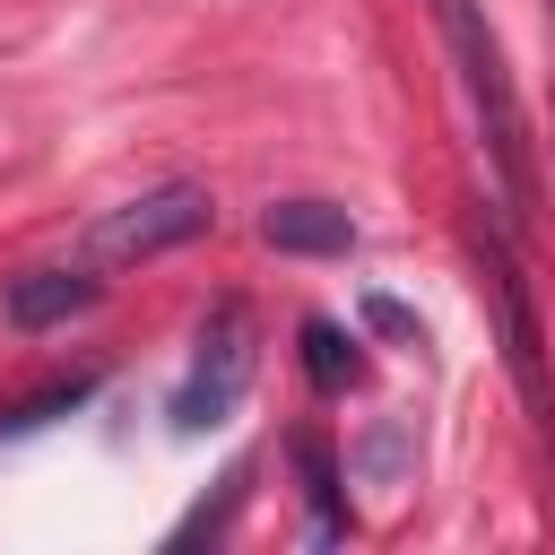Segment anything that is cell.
<instances>
[{"label":"cell","instance_id":"cell-1","mask_svg":"<svg viewBox=\"0 0 555 555\" xmlns=\"http://www.w3.org/2000/svg\"><path fill=\"white\" fill-rule=\"evenodd\" d=\"M425 9H434V26H442V52H451V69H460V95H468V113H477V130H486V156H494L503 199L529 208V191H538V173H529V130H520V95H512V69H503V43H494L486 9H477V0H425Z\"/></svg>","mask_w":555,"mask_h":555},{"label":"cell","instance_id":"cell-2","mask_svg":"<svg viewBox=\"0 0 555 555\" xmlns=\"http://www.w3.org/2000/svg\"><path fill=\"white\" fill-rule=\"evenodd\" d=\"M477 260H486V312H494V338H503V373H512L538 442L555 451V373H546V330L529 312V286H520V269H512L503 243H477Z\"/></svg>","mask_w":555,"mask_h":555},{"label":"cell","instance_id":"cell-3","mask_svg":"<svg viewBox=\"0 0 555 555\" xmlns=\"http://www.w3.org/2000/svg\"><path fill=\"white\" fill-rule=\"evenodd\" d=\"M243 382H251V312L225 295V304L199 321V356H191V373H182V390H173V425H182V434L217 425V416L243 399Z\"/></svg>","mask_w":555,"mask_h":555},{"label":"cell","instance_id":"cell-4","mask_svg":"<svg viewBox=\"0 0 555 555\" xmlns=\"http://www.w3.org/2000/svg\"><path fill=\"white\" fill-rule=\"evenodd\" d=\"M208 191L199 182H165V191H139V199H121L104 225H95V251L104 260H156V251H173V243H191V234H208Z\"/></svg>","mask_w":555,"mask_h":555},{"label":"cell","instance_id":"cell-5","mask_svg":"<svg viewBox=\"0 0 555 555\" xmlns=\"http://www.w3.org/2000/svg\"><path fill=\"white\" fill-rule=\"evenodd\" d=\"M260 243H269V251L338 260V251H356V217H347L338 199H278V208L260 217Z\"/></svg>","mask_w":555,"mask_h":555},{"label":"cell","instance_id":"cell-6","mask_svg":"<svg viewBox=\"0 0 555 555\" xmlns=\"http://www.w3.org/2000/svg\"><path fill=\"white\" fill-rule=\"evenodd\" d=\"M87 304H95L87 269H26V278H9V321L17 330H52V321H69Z\"/></svg>","mask_w":555,"mask_h":555},{"label":"cell","instance_id":"cell-7","mask_svg":"<svg viewBox=\"0 0 555 555\" xmlns=\"http://www.w3.org/2000/svg\"><path fill=\"white\" fill-rule=\"evenodd\" d=\"M286 460H295V477H304L312 538H321V546H330V538H347V494H338V460H330V442H321V434H295V442H286Z\"/></svg>","mask_w":555,"mask_h":555},{"label":"cell","instance_id":"cell-8","mask_svg":"<svg viewBox=\"0 0 555 555\" xmlns=\"http://www.w3.org/2000/svg\"><path fill=\"white\" fill-rule=\"evenodd\" d=\"M304 373H312V390H347V382H364V356L338 321H304Z\"/></svg>","mask_w":555,"mask_h":555},{"label":"cell","instance_id":"cell-9","mask_svg":"<svg viewBox=\"0 0 555 555\" xmlns=\"http://www.w3.org/2000/svg\"><path fill=\"white\" fill-rule=\"evenodd\" d=\"M95 382L78 373V382H52V390H35V399H17V408H0V434H26V425H43V416H61V408H78Z\"/></svg>","mask_w":555,"mask_h":555},{"label":"cell","instance_id":"cell-10","mask_svg":"<svg viewBox=\"0 0 555 555\" xmlns=\"http://www.w3.org/2000/svg\"><path fill=\"white\" fill-rule=\"evenodd\" d=\"M364 321H373V330H390V338H416V321H408L390 295H373V304H364Z\"/></svg>","mask_w":555,"mask_h":555}]
</instances>
